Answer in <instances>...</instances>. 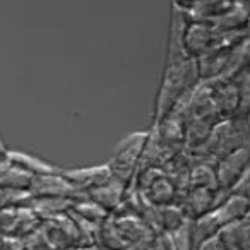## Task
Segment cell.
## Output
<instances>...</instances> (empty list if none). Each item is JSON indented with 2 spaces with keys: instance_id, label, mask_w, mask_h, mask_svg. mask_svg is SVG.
Segmentation results:
<instances>
[{
  "instance_id": "obj_1",
  "label": "cell",
  "mask_w": 250,
  "mask_h": 250,
  "mask_svg": "<svg viewBox=\"0 0 250 250\" xmlns=\"http://www.w3.org/2000/svg\"><path fill=\"white\" fill-rule=\"evenodd\" d=\"M156 238V231L139 214L117 212L100 225V242L108 250H143Z\"/></svg>"
},
{
  "instance_id": "obj_2",
  "label": "cell",
  "mask_w": 250,
  "mask_h": 250,
  "mask_svg": "<svg viewBox=\"0 0 250 250\" xmlns=\"http://www.w3.org/2000/svg\"><path fill=\"white\" fill-rule=\"evenodd\" d=\"M199 83H201V76H199V67L195 59H187L165 67L163 83H161V89L156 101V111H154L156 122L167 117L177 106L178 101L187 98L197 87Z\"/></svg>"
},
{
  "instance_id": "obj_3",
  "label": "cell",
  "mask_w": 250,
  "mask_h": 250,
  "mask_svg": "<svg viewBox=\"0 0 250 250\" xmlns=\"http://www.w3.org/2000/svg\"><path fill=\"white\" fill-rule=\"evenodd\" d=\"M149 132H134L127 136L117 147L115 156L108 161V168L111 171V178L120 182L129 188L130 180L134 178L136 168L143 160V153L149 143Z\"/></svg>"
},
{
  "instance_id": "obj_4",
  "label": "cell",
  "mask_w": 250,
  "mask_h": 250,
  "mask_svg": "<svg viewBox=\"0 0 250 250\" xmlns=\"http://www.w3.org/2000/svg\"><path fill=\"white\" fill-rule=\"evenodd\" d=\"M29 195L33 199H45V197H63L70 201H81L86 199L87 194L83 190H77L70 182L63 178L62 171L53 175H40L33 177L28 188Z\"/></svg>"
},
{
  "instance_id": "obj_5",
  "label": "cell",
  "mask_w": 250,
  "mask_h": 250,
  "mask_svg": "<svg viewBox=\"0 0 250 250\" xmlns=\"http://www.w3.org/2000/svg\"><path fill=\"white\" fill-rule=\"evenodd\" d=\"M249 165L250 151L245 146L219 158L218 163H216V177H218L219 190L228 194L229 188L236 184V180L242 177L243 171L249 168Z\"/></svg>"
},
{
  "instance_id": "obj_6",
  "label": "cell",
  "mask_w": 250,
  "mask_h": 250,
  "mask_svg": "<svg viewBox=\"0 0 250 250\" xmlns=\"http://www.w3.org/2000/svg\"><path fill=\"white\" fill-rule=\"evenodd\" d=\"M216 31L211 22L206 21H188L184 35L185 52L190 59H199L212 46L216 40Z\"/></svg>"
},
{
  "instance_id": "obj_7",
  "label": "cell",
  "mask_w": 250,
  "mask_h": 250,
  "mask_svg": "<svg viewBox=\"0 0 250 250\" xmlns=\"http://www.w3.org/2000/svg\"><path fill=\"white\" fill-rule=\"evenodd\" d=\"M63 178L74 185L77 190L89 192L96 187L108 184L111 180V171L108 165H96V167H84L76 168V170L62 171Z\"/></svg>"
},
{
  "instance_id": "obj_8",
  "label": "cell",
  "mask_w": 250,
  "mask_h": 250,
  "mask_svg": "<svg viewBox=\"0 0 250 250\" xmlns=\"http://www.w3.org/2000/svg\"><path fill=\"white\" fill-rule=\"evenodd\" d=\"M127 190H129V188L125 187V185H122L120 182L111 178L108 184L87 192V197L96 202L98 206H101L108 214H113V212H117L118 209H120Z\"/></svg>"
},
{
  "instance_id": "obj_9",
  "label": "cell",
  "mask_w": 250,
  "mask_h": 250,
  "mask_svg": "<svg viewBox=\"0 0 250 250\" xmlns=\"http://www.w3.org/2000/svg\"><path fill=\"white\" fill-rule=\"evenodd\" d=\"M216 35H233V33H247L250 31V16L240 7L236 2L219 18L211 21Z\"/></svg>"
},
{
  "instance_id": "obj_10",
  "label": "cell",
  "mask_w": 250,
  "mask_h": 250,
  "mask_svg": "<svg viewBox=\"0 0 250 250\" xmlns=\"http://www.w3.org/2000/svg\"><path fill=\"white\" fill-rule=\"evenodd\" d=\"M214 211L218 212L223 226L235 221H242L250 212V199L235 194H225V197L219 201V204L214 208Z\"/></svg>"
},
{
  "instance_id": "obj_11",
  "label": "cell",
  "mask_w": 250,
  "mask_h": 250,
  "mask_svg": "<svg viewBox=\"0 0 250 250\" xmlns=\"http://www.w3.org/2000/svg\"><path fill=\"white\" fill-rule=\"evenodd\" d=\"M7 161L18 170L24 171V173L31 175V177H40V175H53L60 173L62 170H59L57 167H53L52 163L35 158L31 154L21 153V151H7Z\"/></svg>"
},
{
  "instance_id": "obj_12",
  "label": "cell",
  "mask_w": 250,
  "mask_h": 250,
  "mask_svg": "<svg viewBox=\"0 0 250 250\" xmlns=\"http://www.w3.org/2000/svg\"><path fill=\"white\" fill-rule=\"evenodd\" d=\"M235 0H192L190 5L185 9L190 21L211 22L216 18L226 12Z\"/></svg>"
},
{
  "instance_id": "obj_13",
  "label": "cell",
  "mask_w": 250,
  "mask_h": 250,
  "mask_svg": "<svg viewBox=\"0 0 250 250\" xmlns=\"http://www.w3.org/2000/svg\"><path fill=\"white\" fill-rule=\"evenodd\" d=\"M218 236L226 250H250V225L245 219L223 226Z\"/></svg>"
},
{
  "instance_id": "obj_14",
  "label": "cell",
  "mask_w": 250,
  "mask_h": 250,
  "mask_svg": "<svg viewBox=\"0 0 250 250\" xmlns=\"http://www.w3.org/2000/svg\"><path fill=\"white\" fill-rule=\"evenodd\" d=\"M158 242L165 250H195V243L192 238V219H187L173 231L160 233Z\"/></svg>"
},
{
  "instance_id": "obj_15",
  "label": "cell",
  "mask_w": 250,
  "mask_h": 250,
  "mask_svg": "<svg viewBox=\"0 0 250 250\" xmlns=\"http://www.w3.org/2000/svg\"><path fill=\"white\" fill-rule=\"evenodd\" d=\"M221 228H223V223L214 209L206 212L201 218L192 219V238H194V243L197 245V243L204 242V240L219 235Z\"/></svg>"
},
{
  "instance_id": "obj_16",
  "label": "cell",
  "mask_w": 250,
  "mask_h": 250,
  "mask_svg": "<svg viewBox=\"0 0 250 250\" xmlns=\"http://www.w3.org/2000/svg\"><path fill=\"white\" fill-rule=\"evenodd\" d=\"M188 188H202V190L221 192L216 177V167L209 163L194 165L188 171Z\"/></svg>"
},
{
  "instance_id": "obj_17",
  "label": "cell",
  "mask_w": 250,
  "mask_h": 250,
  "mask_svg": "<svg viewBox=\"0 0 250 250\" xmlns=\"http://www.w3.org/2000/svg\"><path fill=\"white\" fill-rule=\"evenodd\" d=\"M70 211H72L76 216H79L81 219L94 223V225H101V223L110 216L103 208H101V206H98L96 202L91 201L89 197L81 199V201H74L72 209H70Z\"/></svg>"
},
{
  "instance_id": "obj_18",
  "label": "cell",
  "mask_w": 250,
  "mask_h": 250,
  "mask_svg": "<svg viewBox=\"0 0 250 250\" xmlns=\"http://www.w3.org/2000/svg\"><path fill=\"white\" fill-rule=\"evenodd\" d=\"M228 194H235V195H242V197L250 199V165L245 171H243L242 177L236 180V184L229 188Z\"/></svg>"
},
{
  "instance_id": "obj_19",
  "label": "cell",
  "mask_w": 250,
  "mask_h": 250,
  "mask_svg": "<svg viewBox=\"0 0 250 250\" xmlns=\"http://www.w3.org/2000/svg\"><path fill=\"white\" fill-rule=\"evenodd\" d=\"M195 250H226V249L221 240H219V236L216 235V236H212V238H208V240H204V242L197 243Z\"/></svg>"
},
{
  "instance_id": "obj_20",
  "label": "cell",
  "mask_w": 250,
  "mask_h": 250,
  "mask_svg": "<svg viewBox=\"0 0 250 250\" xmlns=\"http://www.w3.org/2000/svg\"><path fill=\"white\" fill-rule=\"evenodd\" d=\"M235 2L247 12V14L250 16V0H235Z\"/></svg>"
},
{
  "instance_id": "obj_21",
  "label": "cell",
  "mask_w": 250,
  "mask_h": 250,
  "mask_svg": "<svg viewBox=\"0 0 250 250\" xmlns=\"http://www.w3.org/2000/svg\"><path fill=\"white\" fill-rule=\"evenodd\" d=\"M192 0H173V5H178L180 9H187Z\"/></svg>"
},
{
  "instance_id": "obj_22",
  "label": "cell",
  "mask_w": 250,
  "mask_h": 250,
  "mask_svg": "<svg viewBox=\"0 0 250 250\" xmlns=\"http://www.w3.org/2000/svg\"><path fill=\"white\" fill-rule=\"evenodd\" d=\"M143 250H165V249L160 245V242H158V238H156V242H154L153 245H151V247H146V249H143Z\"/></svg>"
},
{
  "instance_id": "obj_23",
  "label": "cell",
  "mask_w": 250,
  "mask_h": 250,
  "mask_svg": "<svg viewBox=\"0 0 250 250\" xmlns=\"http://www.w3.org/2000/svg\"><path fill=\"white\" fill-rule=\"evenodd\" d=\"M5 156H7V147H5L4 143L0 141V160H4Z\"/></svg>"
},
{
  "instance_id": "obj_24",
  "label": "cell",
  "mask_w": 250,
  "mask_h": 250,
  "mask_svg": "<svg viewBox=\"0 0 250 250\" xmlns=\"http://www.w3.org/2000/svg\"><path fill=\"white\" fill-rule=\"evenodd\" d=\"M245 221H247V223H249V225H250V212H249V216H247V218H245Z\"/></svg>"
}]
</instances>
